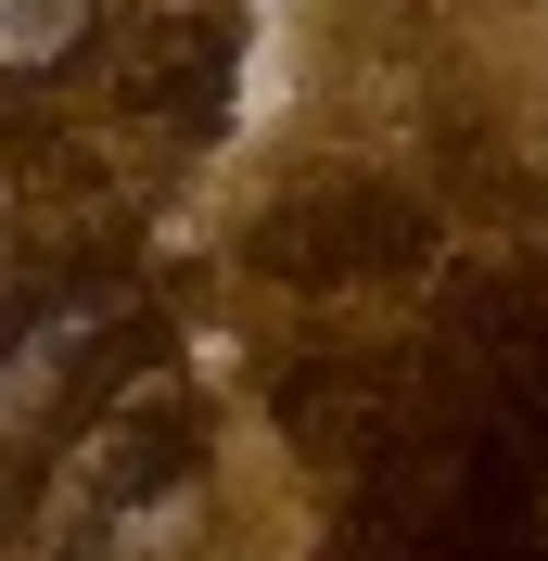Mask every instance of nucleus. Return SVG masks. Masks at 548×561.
Here are the masks:
<instances>
[{"mask_svg": "<svg viewBox=\"0 0 548 561\" xmlns=\"http://www.w3.org/2000/svg\"><path fill=\"white\" fill-rule=\"evenodd\" d=\"M281 280H357V255H409V217L396 205H307L269 230Z\"/></svg>", "mask_w": 548, "mask_h": 561, "instance_id": "obj_1", "label": "nucleus"}, {"mask_svg": "<svg viewBox=\"0 0 548 561\" xmlns=\"http://www.w3.org/2000/svg\"><path fill=\"white\" fill-rule=\"evenodd\" d=\"M90 13L103 0H0V77H52L90 38Z\"/></svg>", "mask_w": 548, "mask_h": 561, "instance_id": "obj_2", "label": "nucleus"}]
</instances>
